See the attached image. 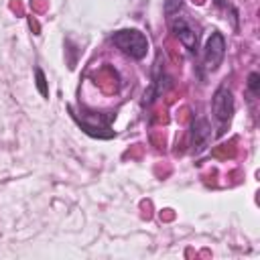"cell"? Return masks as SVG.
I'll return each instance as SVG.
<instances>
[{"label":"cell","mask_w":260,"mask_h":260,"mask_svg":"<svg viewBox=\"0 0 260 260\" xmlns=\"http://www.w3.org/2000/svg\"><path fill=\"white\" fill-rule=\"evenodd\" d=\"M112 43L122 53L130 55L132 59H142L146 55V51H148V41H146V37L141 31H136V29H126V31L114 33Z\"/></svg>","instance_id":"cell-1"},{"label":"cell","mask_w":260,"mask_h":260,"mask_svg":"<svg viewBox=\"0 0 260 260\" xmlns=\"http://www.w3.org/2000/svg\"><path fill=\"white\" fill-rule=\"evenodd\" d=\"M226 57V39L222 33H213L205 45V55H203V65L208 67L210 71H215L220 63Z\"/></svg>","instance_id":"cell-2"},{"label":"cell","mask_w":260,"mask_h":260,"mask_svg":"<svg viewBox=\"0 0 260 260\" xmlns=\"http://www.w3.org/2000/svg\"><path fill=\"white\" fill-rule=\"evenodd\" d=\"M171 31L181 41V45L185 49H189L191 53L197 51V31H195V26L191 21H187L183 17H173L171 19Z\"/></svg>","instance_id":"cell-3"},{"label":"cell","mask_w":260,"mask_h":260,"mask_svg":"<svg viewBox=\"0 0 260 260\" xmlns=\"http://www.w3.org/2000/svg\"><path fill=\"white\" fill-rule=\"evenodd\" d=\"M212 110H213V116L220 120L222 124L230 122L232 114H234V98H232V92H230L226 86L217 88V92L213 94Z\"/></svg>","instance_id":"cell-4"},{"label":"cell","mask_w":260,"mask_h":260,"mask_svg":"<svg viewBox=\"0 0 260 260\" xmlns=\"http://www.w3.org/2000/svg\"><path fill=\"white\" fill-rule=\"evenodd\" d=\"M212 136V126L210 122L205 118H197L193 122V130H191V141H193V148L195 150H201L205 144H208Z\"/></svg>","instance_id":"cell-5"},{"label":"cell","mask_w":260,"mask_h":260,"mask_svg":"<svg viewBox=\"0 0 260 260\" xmlns=\"http://www.w3.org/2000/svg\"><path fill=\"white\" fill-rule=\"evenodd\" d=\"M35 75H37V88H39V92H41V94H43V95H45V98H47V95H49V90H47V81H45V73H43V71H41V70H37V71H35Z\"/></svg>","instance_id":"cell-6"},{"label":"cell","mask_w":260,"mask_h":260,"mask_svg":"<svg viewBox=\"0 0 260 260\" xmlns=\"http://www.w3.org/2000/svg\"><path fill=\"white\" fill-rule=\"evenodd\" d=\"M179 8H181V0H165V12L169 17H173Z\"/></svg>","instance_id":"cell-7"},{"label":"cell","mask_w":260,"mask_h":260,"mask_svg":"<svg viewBox=\"0 0 260 260\" xmlns=\"http://www.w3.org/2000/svg\"><path fill=\"white\" fill-rule=\"evenodd\" d=\"M258 79H260V75L254 71V73H250V77H248V88H250V92L256 95V92H258Z\"/></svg>","instance_id":"cell-8"}]
</instances>
